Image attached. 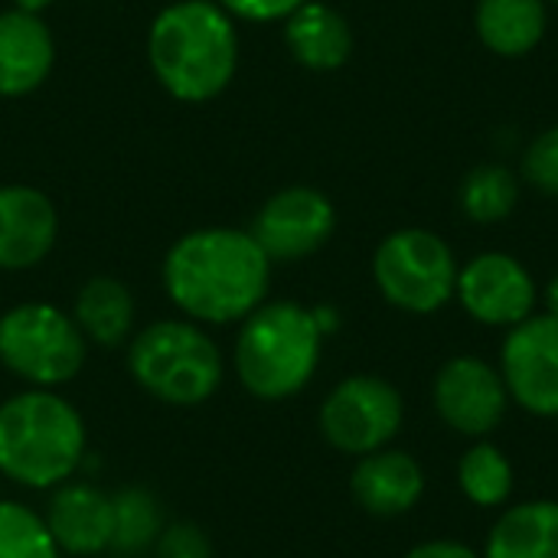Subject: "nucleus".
Segmentation results:
<instances>
[{"mask_svg": "<svg viewBox=\"0 0 558 558\" xmlns=\"http://www.w3.org/2000/svg\"><path fill=\"white\" fill-rule=\"evenodd\" d=\"M170 304L193 324H242L265 304L271 258L252 232L209 226L180 235L160 268Z\"/></svg>", "mask_w": 558, "mask_h": 558, "instance_id": "obj_1", "label": "nucleus"}, {"mask_svg": "<svg viewBox=\"0 0 558 558\" xmlns=\"http://www.w3.org/2000/svg\"><path fill=\"white\" fill-rule=\"evenodd\" d=\"M157 82L180 101L199 105L222 95L239 65V33L216 0H173L147 33Z\"/></svg>", "mask_w": 558, "mask_h": 558, "instance_id": "obj_2", "label": "nucleus"}, {"mask_svg": "<svg viewBox=\"0 0 558 558\" xmlns=\"http://www.w3.org/2000/svg\"><path fill=\"white\" fill-rule=\"evenodd\" d=\"M88 458L82 412L56 389H33L0 402V477L26 490H56Z\"/></svg>", "mask_w": 558, "mask_h": 558, "instance_id": "obj_3", "label": "nucleus"}, {"mask_svg": "<svg viewBox=\"0 0 558 558\" xmlns=\"http://www.w3.org/2000/svg\"><path fill=\"white\" fill-rule=\"evenodd\" d=\"M324 333L311 307L298 301H271L255 307L235 337V376L242 389L262 402L298 396L320 366Z\"/></svg>", "mask_w": 558, "mask_h": 558, "instance_id": "obj_4", "label": "nucleus"}, {"mask_svg": "<svg viewBox=\"0 0 558 558\" xmlns=\"http://www.w3.org/2000/svg\"><path fill=\"white\" fill-rule=\"evenodd\" d=\"M128 373L150 399L170 409H196L219 392L226 363L203 324L170 317L128 340Z\"/></svg>", "mask_w": 558, "mask_h": 558, "instance_id": "obj_5", "label": "nucleus"}, {"mask_svg": "<svg viewBox=\"0 0 558 558\" xmlns=\"http://www.w3.org/2000/svg\"><path fill=\"white\" fill-rule=\"evenodd\" d=\"M85 356L88 340L72 314L46 301H23L0 317V363L33 389L69 386Z\"/></svg>", "mask_w": 558, "mask_h": 558, "instance_id": "obj_6", "label": "nucleus"}, {"mask_svg": "<svg viewBox=\"0 0 558 558\" xmlns=\"http://www.w3.org/2000/svg\"><path fill=\"white\" fill-rule=\"evenodd\" d=\"M458 262L451 245L432 229H399L373 255L379 294L405 314H435L458 291Z\"/></svg>", "mask_w": 558, "mask_h": 558, "instance_id": "obj_7", "label": "nucleus"}, {"mask_svg": "<svg viewBox=\"0 0 558 558\" xmlns=\"http://www.w3.org/2000/svg\"><path fill=\"white\" fill-rule=\"evenodd\" d=\"M405 402L389 379L379 376H347L330 389L320 405V435L330 448L350 458H366L383 451L402 428Z\"/></svg>", "mask_w": 558, "mask_h": 558, "instance_id": "obj_8", "label": "nucleus"}, {"mask_svg": "<svg viewBox=\"0 0 558 558\" xmlns=\"http://www.w3.org/2000/svg\"><path fill=\"white\" fill-rule=\"evenodd\" d=\"M510 399L539 418H558V317L533 314L510 327L500 350Z\"/></svg>", "mask_w": 558, "mask_h": 558, "instance_id": "obj_9", "label": "nucleus"}, {"mask_svg": "<svg viewBox=\"0 0 558 558\" xmlns=\"http://www.w3.org/2000/svg\"><path fill=\"white\" fill-rule=\"evenodd\" d=\"M337 229L333 203L314 186L275 193L252 222V239L271 262H298L320 252Z\"/></svg>", "mask_w": 558, "mask_h": 558, "instance_id": "obj_10", "label": "nucleus"}, {"mask_svg": "<svg viewBox=\"0 0 558 558\" xmlns=\"http://www.w3.org/2000/svg\"><path fill=\"white\" fill-rule=\"evenodd\" d=\"M461 307L487 327H517L536 314V281L507 252H484L458 271Z\"/></svg>", "mask_w": 558, "mask_h": 558, "instance_id": "obj_11", "label": "nucleus"}, {"mask_svg": "<svg viewBox=\"0 0 558 558\" xmlns=\"http://www.w3.org/2000/svg\"><path fill=\"white\" fill-rule=\"evenodd\" d=\"M510 392L490 363L481 356H454L435 379V409L441 422L468 438H487L507 415Z\"/></svg>", "mask_w": 558, "mask_h": 558, "instance_id": "obj_12", "label": "nucleus"}, {"mask_svg": "<svg viewBox=\"0 0 558 558\" xmlns=\"http://www.w3.org/2000/svg\"><path fill=\"white\" fill-rule=\"evenodd\" d=\"M59 553L72 558H95L111 549L114 507L111 494L88 481H65L52 490L43 513Z\"/></svg>", "mask_w": 558, "mask_h": 558, "instance_id": "obj_13", "label": "nucleus"}, {"mask_svg": "<svg viewBox=\"0 0 558 558\" xmlns=\"http://www.w3.org/2000/svg\"><path fill=\"white\" fill-rule=\"evenodd\" d=\"M59 235V216L46 193L33 186H0V271L39 265Z\"/></svg>", "mask_w": 558, "mask_h": 558, "instance_id": "obj_14", "label": "nucleus"}, {"mask_svg": "<svg viewBox=\"0 0 558 558\" xmlns=\"http://www.w3.org/2000/svg\"><path fill=\"white\" fill-rule=\"evenodd\" d=\"M56 62L49 26L36 13L3 10L0 13V95L20 98L36 92Z\"/></svg>", "mask_w": 558, "mask_h": 558, "instance_id": "obj_15", "label": "nucleus"}, {"mask_svg": "<svg viewBox=\"0 0 558 558\" xmlns=\"http://www.w3.org/2000/svg\"><path fill=\"white\" fill-rule=\"evenodd\" d=\"M353 500L373 517H402L425 494V474L405 451H373L356 461L350 477Z\"/></svg>", "mask_w": 558, "mask_h": 558, "instance_id": "obj_16", "label": "nucleus"}, {"mask_svg": "<svg viewBox=\"0 0 558 558\" xmlns=\"http://www.w3.org/2000/svg\"><path fill=\"white\" fill-rule=\"evenodd\" d=\"M284 43L291 56L311 72H333L353 52V33L343 13L320 0L301 3L284 20Z\"/></svg>", "mask_w": 558, "mask_h": 558, "instance_id": "obj_17", "label": "nucleus"}, {"mask_svg": "<svg viewBox=\"0 0 558 558\" xmlns=\"http://www.w3.org/2000/svg\"><path fill=\"white\" fill-rule=\"evenodd\" d=\"M72 320L78 324L82 337L95 347L118 350L131 340L134 330V298L128 284L108 275L88 278L72 304Z\"/></svg>", "mask_w": 558, "mask_h": 558, "instance_id": "obj_18", "label": "nucleus"}, {"mask_svg": "<svg viewBox=\"0 0 558 558\" xmlns=\"http://www.w3.org/2000/svg\"><path fill=\"white\" fill-rule=\"evenodd\" d=\"M546 0H477L474 29L481 43L507 59L533 52L546 36Z\"/></svg>", "mask_w": 558, "mask_h": 558, "instance_id": "obj_19", "label": "nucleus"}, {"mask_svg": "<svg viewBox=\"0 0 558 558\" xmlns=\"http://www.w3.org/2000/svg\"><path fill=\"white\" fill-rule=\"evenodd\" d=\"M484 558H558L556 500H530L510 507L494 523Z\"/></svg>", "mask_w": 558, "mask_h": 558, "instance_id": "obj_20", "label": "nucleus"}, {"mask_svg": "<svg viewBox=\"0 0 558 558\" xmlns=\"http://www.w3.org/2000/svg\"><path fill=\"white\" fill-rule=\"evenodd\" d=\"M517 199H520V180L504 163H481V167H474L461 180V190H458L461 213L471 222H481V226L504 222L517 209Z\"/></svg>", "mask_w": 558, "mask_h": 558, "instance_id": "obj_21", "label": "nucleus"}, {"mask_svg": "<svg viewBox=\"0 0 558 558\" xmlns=\"http://www.w3.org/2000/svg\"><path fill=\"white\" fill-rule=\"evenodd\" d=\"M111 507H114L111 549L121 556H137L144 549H154L157 536L167 526L157 497L144 487H124V490L111 494Z\"/></svg>", "mask_w": 558, "mask_h": 558, "instance_id": "obj_22", "label": "nucleus"}, {"mask_svg": "<svg viewBox=\"0 0 558 558\" xmlns=\"http://www.w3.org/2000/svg\"><path fill=\"white\" fill-rule=\"evenodd\" d=\"M458 484L471 504L500 507L513 494V468L497 445L477 441L458 464Z\"/></svg>", "mask_w": 558, "mask_h": 558, "instance_id": "obj_23", "label": "nucleus"}, {"mask_svg": "<svg viewBox=\"0 0 558 558\" xmlns=\"http://www.w3.org/2000/svg\"><path fill=\"white\" fill-rule=\"evenodd\" d=\"M0 558H62L43 513L0 497Z\"/></svg>", "mask_w": 558, "mask_h": 558, "instance_id": "obj_24", "label": "nucleus"}, {"mask_svg": "<svg viewBox=\"0 0 558 558\" xmlns=\"http://www.w3.org/2000/svg\"><path fill=\"white\" fill-rule=\"evenodd\" d=\"M523 180L546 196H558V124L546 128L523 154Z\"/></svg>", "mask_w": 558, "mask_h": 558, "instance_id": "obj_25", "label": "nucleus"}, {"mask_svg": "<svg viewBox=\"0 0 558 558\" xmlns=\"http://www.w3.org/2000/svg\"><path fill=\"white\" fill-rule=\"evenodd\" d=\"M154 558H213V543L203 526L190 520L167 523L154 543Z\"/></svg>", "mask_w": 558, "mask_h": 558, "instance_id": "obj_26", "label": "nucleus"}, {"mask_svg": "<svg viewBox=\"0 0 558 558\" xmlns=\"http://www.w3.org/2000/svg\"><path fill=\"white\" fill-rule=\"evenodd\" d=\"M216 3L229 16H242L252 23H271V20H288L307 0H216Z\"/></svg>", "mask_w": 558, "mask_h": 558, "instance_id": "obj_27", "label": "nucleus"}, {"mask_svg": "<svg viewBox=\"0 0 558 558\" xmlns=\"http://www.w3.org/2000/svg\"><path fill=\"white\" fill-rule=\"evenodd\" d=\"M405 558H484L477 556L471 546H464V543H451V539H432V543H422V546H415L412 553Z\"/></svg>", "mask_w": 558, "mask_h": 558, "instance_id": "obj_28", "label": "nucleus"}, {"mask_svg": "<svg viewBox=\"0 0 558 558\" xmlns=\"http://www.w3.org/2000/svg\"><path fill=\"white\" fill-rule=\"evenodd\" d=\"M49 3H52V0H13V7H16V10H23V13H36V16H39Z\"/></svg>", "mask_w": 558, "mask_h": 558, "instance_id": "obj_29", "label": "nucleus"}, {"mask_svg": "<svg viewBox=\"0 0 558 558\" xmlns=\"http://www.w3.org/2000/svg\"><path fill=\"white\" fill-rule=\"evenodd\" d=\"M546 307H549L553 317H558V275L549 281V288H546Z\"/></svg>", "mask_w": 558, "mask_h": 558, "instance_id": "obj_30", "label": "nucleus"}, {"mask_svg": "<svg viewBox=\"0 0 558 558\" xmlns=\"http://www.w3.org/2000/svg\"><path fill=\"white\" fill-rule=\"evenodd\" d=\"M553 3H558V0H553Z\"/></svg>", "mask_w": 558, "mask_h": 558, "instance_id": "obj_31", "label": "nucleus"}]
</instances>
